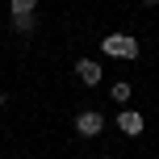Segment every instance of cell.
I'll return each instance as SVG.
<instances>
[{
	"instance_id": "cell-7",
	"label": "cell",
	"mask_w": 159,
	"mask_h": 159,
	"mask_svg": "<svg viewBox=\"0 0 159 159\" xmlns=\"http://www.w3.org/2000/svg\"><path fill=\"white\" fill-rule=\"evenodd\" d=\"M147 4H155V0H147Z\"/></svg>"
},
{
	"instance_id": "cell-3",
	"label": "cell",
	"mask_w": 159,
	"mask_h": 159,
	"mask_svg": "<svg viewBox=\"0 0 159 159\" xmlns=\"http://www.w3.org/2000/svg\"><path fill=\"white\" fill-rule=\"evenodd\" d=\"M75 75L84 80V84H101V63H96V59H80V63H75Z\"/></svg>"
},
{
	"instance_id": "cell-1",
	"label": "cell",
	"mask_w": 159,
	"mask_h": 159,
	"mask_svg": "<svg viewBox=\"0 0 159 159\" xmlns=\"http://www.w3.org/2000/svg\"><path fill=\"white\" fill-rule=\"evenodd\" d=\"M105 55H113V59H134V55H138V42L126 38V34H109V38H105Z\"/></svg>"
},
{
	"instance_id": "cell-4",
	"label": "cell",
	"mask_w": 159,
	"mask_h": 159,
	"mask_svg": "<svg viewBox=\"0 0 159 159\" xmlns=\"http://www.w3.org/2000/svg\"><path fill=\"white\" fill-rule=\"evenodd\" d=\"M117 126L126 130L130 138H134V134H143V117H138V113H130V109H126V113H121V117H117Z\"/></svg>"
},
{
	"instance_id": "cell-5",
	"label": "cell",
	"mask_w": 159,
	"mask_h": 159,
	"mask_svg": "<svg viewBox=\"0 0 159 159\" xmlns=\"http://www.w3.org/2000/svg\"><path fill=\"white\" fill-rule=\"evenodd\" d=\"M113 101L126 105V101H130V84H113Z\"/></svg>"
},
{
	"instance_id": "cell-2",
	"label": "cell",
	"mask_w": 159,
	"mask_h": 159,
	"mask_svg": "<svg viewBox=\"0 0 159 159\" xmlns=\"http://www.w3.org/2000/svg\"><path fill=\"white\" fill-rule=\"evenodd\" d=\"M101 126H105L101 113H92V109H84V113L75 117V134H84V138H96V134H101Z\"/></svg>"
},
{
	"instance_id": "cell-6",
	"label": "cell",
	"mask_w": 159,
	"mask_h": 159,
	"mask_svg": "<svg viewBox=\"0 0 159 159\" xmlns=\"http://www.w3.org/2000/svg\"><path fill=\"white\" fill-rule=\"evenodd\" d=\"M34 8V0H13V17H25Z\"/></svg>"
}]
</instances>
